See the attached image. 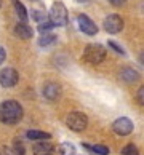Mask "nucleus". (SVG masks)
Listing matches in <instances>:
<instances>
[{
    "mask_svg": "<svg viewBox=\"0 0 144 155\" xmlns=\"http://www.w3.org/2000/svg\"><path fill=\"white\" fill-rule=\"evenodd\" d=\"M22 118V107L13 99L3 101L0 104V122L5 125H15Z\"/></svg>",
    "mask_w": 144,
    "mask_h": 155,
    "instance_id": "1",
    "label": "nucleus"
},
{
    "mask_svg": "<svg viewBox=\"0 0 144 155\" xmlns=\"http://www.w3.org/2000/svg\"><path fill=\"white\" fill-rule=\"evenodd\" d=\"M106 58V48L99 43H90L86 45L83 51V59L90 64H99Z\"/></svg>",
    "mask_w": 144,
    "mask_h": 155,
    "instance_id": "2",
    "label": "nucleus"
},
{
    "mask_svg": "<svg viewBox=\"0 0 144 155\" xmlns=\"http://www.w3.org/2000/svg\"><path fill=\"white\" fill-rule=\"evenodd\" d=\"M50 21L55 26H66L69 21V15H67V8L64 7L62 2H55L53 7L50 10Z\"/></svg>",
    "mask_w": 144,
    "mask_h": 155,
    "instance_id": "3",
    "label": "nucleus"
},
{
    "mask_svg": "<svg viewBox=\"0 0 144 155\" xmlns=\"http://www.w3.org/2000/svg\"><path fill=\"white\" fill-rule=\"evenodd\" d=\"M66 125L72 131H83L88 125V117L83 112H71L66 118Z\"/></svg>",
    "mask_w": 144,
    "mask_h": 155,
    "instance_id": "4",
    "label": "nucleus"
},
{
    "mask_svg": "<svg viewBox=\"0 0 144 155\" xmlns=\"http://www.w3.org/2000/svg\"><path fill=\"white\" fill-rule=\"evenodd\" d=\"M102 26H104V31L109 34H119L123 29V19L119 15H109L102 21Z\"/></svg>",
    "mask_w": 144,
    "mask_h": 155,
    "instance_id": "5",
    "label": "nucleus"
},
{
    "mask_svg": "<svg viewBox=\"0 0 144 155\" xmlns=\"http://www.w3.org/2000/svg\"><path fill=\"white\" fill-rule=\"evenodd\" d=\"M18 80H19V75H18V72H16L15 69L5 67V69L0 71V85H2L3 88L15 87V85L18 83Z\"/></svg>",
    "mask_w": 144,
    "mask_h": 155,
    "instance_id": "6",
    "label": "nucleus"
},
{
    "mask_svg": "<svg viewBox=\"0 0 144 155\" xmlns=\"http://www.w3.org/2000/svg\"><path fill=\"white\" fill-rule=\"evenodd\" d=\"M112 130L119 136H128L133 131V122L128 117H120L112 123Z\"/></svg>",
    "mask_w": 144,
    "mask_h": 155,
    "instance_id": "7",
    "label": "nucleus"
},
{
    "mask_svg": "<svg viewBox=\"0 0 144 155\" xmlns=\"http://www.w3.org/2000/svg\"><path fill=\"white\" fill-rule=\"evenodd\" d=\"M77 24H79V29L83 34H86V35H96L98 34L96 24L86 15H79L77 16Z\"/></svg>",
    "mask_w": 144,
    "mask_h": 155,
    "instance_id": "8",
    "label": "nucleus"
},
{
    "mask_svg": "<svg viewBox=\"0 0 144 155\" xmlns=\"http://www.w3.org/2000/svg\"><path fill=\"white\" fill-rule=\"evenodd\" d=\"M43 97L45 99H48V101H56L58 97L61 96V87L58 83L55 82H48V83H45V87H43Z\"/></svg>",
    "mask_w": 144,
    "mask_h": 155,
    "instance_id": "9",
    "label": "nucleus"
},
{
    "mask_svg": "<svg viewBox=\"0 0 144 155\" xmlns=\"http://www.w3.org/2000/svg\"><path fill=\"white\" fill-rule=\"evenodd\" d=\"M32 152L34 155H51L53 153V144H51L50 141H39L37 144H34L32 147Z\"/></svg>",
    "mask_w": 144,
    "mask_h": 155,
    "instance_id": "10",
    "label": "nucleus"
},
{
    "mask_svg": "<svg viewBox=\"0 0 144 155\" xmlns=\"http://www.w3.org/2000/svg\"><path fill=\"white\" fill-rule=\"evenodd\" d=\"M15 35L22 38V40H29V38H32L34 32L26 22H19V24H16V27H15Z\"/></svg>",
    "mask_w": 144,
    "mask_h": 155,
    "instance_id": "11",
    "label": "nucleus"
},
{
    "mask_svg": "<svg viewBox=\"0 0 144 155\" xmlns=\"http://www.w3.org/2000/svg\"><path fill=\"white\" fill-rule=\"evenodd\" d=\"M120 78L125 80V82H136L138 78H139V74H138L135 69H131V67H123L122 71H120Z\"/></svg>",
    "mask_w": 144,
    "mask_h": 155,
    "instance_id": "12",
    "label": "nucleus"
},
{
    "mask_svg": "<svg viewBox=\"0 0 144 155\" xmlns=\"http://www.w3.org/2000/svg\"><path fill=\"white\" fill-rule=\"evenodd\" d=\"M27 139L31 141H42V139H50L51 134L50 133H45V131H37V130H31L26 133Z\"/></svg>",
    "mask_w": 144,
    "mask_h": 155,
    "instance_id": "13",
    "label": "nucleus"
},
{
    "mask_svg": "<svg viewBox=\"0 0 144 155\" xmlns=\"http://www.w3.org/2000/svg\"><path fill=\"white\" fill-rule=\"evenodd\" d=\"M13 2V7H15V10H16V13H18V16H19V19L22 21V22H26L27 21V11H26V8H24V5H22L19 0H11Z\"/></svg>",
    "mask_w": 144,
    "mask_h": 155,
    "instance_id": "14",
    "label": "nucleus"
},
{
    "mask_svg": "<svg viewBox=\"0 0 144 155\" xmlns=\"http://www.w3.org/2000/svg\"><path fill=\"white\" fill-rule=\"evenodd\" d=\"M55 42H56V35H53V34H50V32L42 34V37L39 38L40 47H50V45H53Z\"/></svg>",
    "mask_w": 144,
    "mask_h": 155,
    "instance_id": "15",
    "label": "nucleus"
},
{
    "mask_svg": "<svg viewBox=\"0 0 144 155\" xmlns=\"http://www.w3.org/2000/svg\"><path fill=\"white\" fill-rule=\"evenodd\" d=\"M83 147H85V149H88V150H91L93 153H98V155H109V153H111L109 147L101 146V144H98V146H88V144H83Z\"/></svg>",
    "mask_w": 144,
    "mask_h": 155,
    "instance_id": "16",
    "label": "nucleus"
},
{
    "mask_svg": "<svg viewBox=\"0 0 144 155\" xmlns=\"http://www.w3.org/2000/svg\"><path fill=\"white\" fill-rule=\"evenodd\" d=\"M58 152H59V155H75V147L71 142H62L58 147Z\"/></svg>",
    "mask_w": 144,
    "mask_h": 155,
    "instance_id": "17",
    "label": "nucleus"
},
{
    "mask_svg": "<svg viewBox=\"0 0 144 155\" xmlns=\"http://www.w3.org/2000/svg\"><path fill=\"white\" fill-rule=\"evenodd\" d=\"M32 19L37 21V22H42V21H47V13H45L43 10H32Z\"/></svg>",
    "mask_w": 144,
    "mask_h": 155,
    "instance_id": "18",
    "label": "nucleus"
},
{
    "mask_svg": "<svg viewBox=\"0 0 144 155\" xmlns=\"http://www.w3.org/2000/svg\"><path fill=\"white\" fill-rule=\"evenodd\" d=\"M55 27V24L51 21H42V22H39V31L42 32V34H45V32H50L51 29Z\"/></svg>",
    "mask_w": 144,
    "mask_h": 155,
    "instance_id": "19",
    "label": "nucleus"
},
{
    "mask_svg": "<svg viewBox=\"0 0 144 155\" xmlns=\"http://www.w3.org/2000/svg\"><path fill=\"white\" fill-rule=\"evenodd\" d=\"M122 155H139V150H138V147L133 146V144H128L122 149Z\"/></svg>",
    "mask_w": 144,
    "mask_h": 155,
    "instance_id": "20",
    "label": "nucleus"
},
{
    "mask_svg": "<svg viewBox=\"0 0 144 155\" xmlns=\"http://www.w3.org/2000/svg\"><path fill=\"white\" fill-rule=\"evenodd\" d=\"M0 155H19L13 147H2L0 149Z\"/></svg>",
    "mask_w": 144,
    "mask_h": 155,
    "instance_id": "21",
    "label": "nucleus"
},
{
    "mask_svg": "<svg viewBox=\"0 0 144 155\" xmlns=\"http://www.w3.org/2000/svg\"><path fill=\"white\" fill-rule=\"evenodd\" d=\"M109 48H112L114 51H117L119 54H125V50H123L122 47H120V45H117L115 42H112V40L109 42Z\"/></svg>",
    "mask_w": 144,
    "mask_h": 155,
    "instance_id": "22",
    "label": "nucleus"
},
{
    "mask_svg": "<svg viewBox=\"0 0 144 155\" xmlns=\"http://www.w3.org/2000/svg\"><path fill=\"white\" fill-rule=\"evenodd\" d=\"M136 99H138V102H139L141 106H144V85L138 90V94H136Z\"/></svg>",
    "mask_w": 144,
    "mask_h": 155,
    "instance_id": "23",
    "label": "nucleus"
},
{
    "mask_svg": "<svg viewBox=\"0 0 144 155\" xmlns=\"http://www.w3.org/2000/svg\"><path fill=\"white\" fill-rule=\"evenodd\" d=\"M125 2H126V0H109V3L114 5V7H122Z\"/></svg>",
    "mask_w": 144,
    "mask_h": 155,
    "instance_id": "24",
    "label": "nucleus"
},
{
    "mask_svg": "<svg viewBox=\"0 0 144 155\" xmlns=\"http://www.w3.org/2000/svg\"><path fill=\"white\" fill-rule=\"evenodd\" d=\"M5 58H7V53H5V50H3L2 47H0V64H3Z\"/></svg>",
    "mask_w": 144,
    "mask_h": 155,
    "instance_id": "25",
    "label": "nucleus"
},
{
    "mask_svg": "<svg viewBox=\"0 0 144 155\" xmlns=\"http://www.w3.org/2000/svg\"><path fill=\"white\" fill-rule=\"evenodd\" d=\"M139 61H141V64L144 66V51H142V53L139 54Z\"/></svg>",
    "mask_w": 144,
    "mask_h": 155,
    "instance_id": "26",
    "label": "nucleus"
},
{
    "mask_svg": "<svg viewBox=\"0 0 144 155\" xmlns=\"http://www.w3.org/2000/svg\"><path fill=\"white\" fill-rule=\"evenodd\" d=\"M75 2H79V3H86V2H90V0H75Z\"/></svg>",
    "mask_w": 144,
    "mask_h": 155,
    "instance_id": "27",
    "label": "nucleus"
},
{
    "mask_svg": "<svg viewBox=\"0 0 144 155\" xmlns=\"http://www.w3.org/2000/svg\"><path fill=\"white\" fill-rule=\"evenodd\" d=\"M0 7H2V0H0Z\"/></svg>",
    "mask_w": 144,
    "mask_h": 155,
    "instance_id": "28",
    "label": "nucleus"
},
{
    "mask_svg": "<svg viewBox=\"0 0 144 155\" xmlns=\"http://www.w3.org/2000/svg\"><path fill=\"white\" fill-rule=\"evenodd\" d=\"M32 2H37V0H32Z\"/></svg>",
    "mask_w": 144,
    "mask_h": 155,
    "instance_id": "29",
    "label": "nucleus"
}]
</instances>
